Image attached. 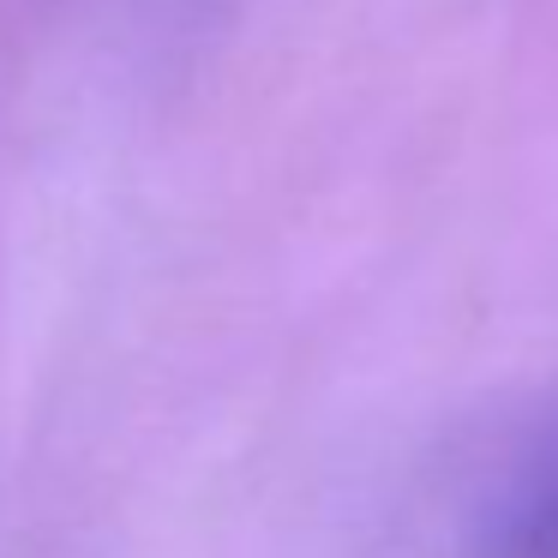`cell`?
I'll return each mask as SVG.
<instances>
[{
  "label": "cell",
  "mask_w": 558,
  "mask_h": 558,
  "mask_svg": "<svg viewBox=\"0 0 558 558\" xmlns=\"http://www.w3.org/2000/svg\"><path fill=\"white\" fill-rule=\"evenodd\" d=\"M510 522H517V546L529 558H558V457L529 481Z\"/></svg>",
  "instance_id": "6da1fadb"
}]
</instances>
